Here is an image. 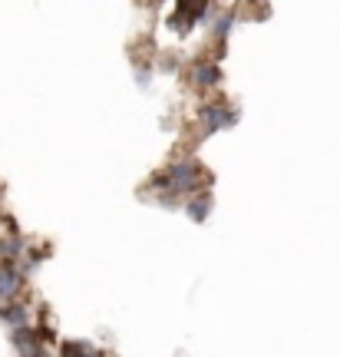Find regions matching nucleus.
<instances>
[{"label":"nucleus","mask_w":340,"mask_h":357,"mask_svg":"<svg viewBox=\"0 0 340 357\" xmlns=\"http://www.w3.org/2000/svg\"><path fill=\"white\" fill-rule=\"evenodd\" d=\"M202 123L208 132H215V129H228V126H235L238 123V113H231L228 106H208L202 113Z\"/></svg>","instance_id":"obj_1"},{"label":"nucleus","mask_w":340,"mask_h":357,"mask_svg":"<svg viewBox=\"0 0 340 357\" xmlns=\"http://www.w3.org/2000/svg\"><path fill=\"white\" fill-rule=\"evenodd\" d=\"M195 162H178V166L169 169V189L176 192H189L192 185H195Z\"/></svg>","instance_id":"obj_2"},{"label":"nucleus","mask_w":340,"mask_h":357,"mask_svg":"<svg viewBox=\"0 0 340 357\" xmlns=\"http://www.w3.org/2000/svg\"><path fill=\"white\" fill-rule=\"evenodd\" d=\"M202 13H205V7H189V3H178V7H176V17H169V24L185 33L189 26H195L199 20H202Z\"/></svg>","instance_id":"obj_3"},{"label":"nucleus","mask_w":340,"mask_h":357,"mask_svg":"<svg viewBox=\"0 0 340 357\" xmlns=\"http://www.w3.org/2000/svg\"><path fill=\"white\" fill-rule=\"evenodd\" d=\"M60 357H102V354L93 344H86V341H66L60 347Z\"/></svg>","instance_id":"obj_4"},{"label":"nucleus","mask_w":340,"mask_h":357,"mask_svg":"<svg viewBox=\"0 0 340 357\" xmlns=\"http://www.w3.org/2000/svg\"><path fill=\"white\" fill-rule=\"evenodd\" d=\"M17 288H20V275H17L10 265H3V268H0V298H10V294H17Z\"/></svg>","instance_id":"obj_5"},{"label":"nucleus","mask_w":340,"mask_h":357,"mask_svg":"<svg viewBox=\"0 0 340 357\" xmlns=\"http://www.w3.org/2000/svg\"><path fill=\"white\" fill-rule=\"evenodd\" d=\"M185 212H189V218H195V222H205L208 212H212V195H199V199H192V202L185 205Z\"/></svg>","instance_id":"obj_6"},{"label":"nucleus","mask_w":340,"mask_h":357,"mask_svg":"<svg viewBox=\"0 0 340 357\" xmlns=\"http://www.w3.org/2000/svg\"><path fill=\"white\" fill-rule=\"evenodd\" d=\"M218 77H222V73H218V66H212V63H205L195 70V83H199V86H215Z\"/></svg>","instance_id":"obj_7"},{"label":"nucleus","mask_w":340,"mask_h":357,"mask_svg":"<svg viewBox=\"0 0 340 357\" xmlns=\"http://www.w3.org/2000/svg\"><path fill=\"white\" fill-rule=\"evenodd\" d=\"M0 321H7V324H13V328H20L26 321V307L24 305H10L7 311H0Z\"/></svg>","instance_id":"obj_8"},{"label":"nucleus","mask_w":340,"mask_h":357,"mask_svg":"<svg viewBox=\"0 0 340 357\" xmlns=\"http://www.w3.org/2000/svg\"><path fill=\"white\" fill-rule=\"evenodd\" d=\"M231 24H235V17H231V13H225V17H222V24L215 26V30H218V33H222V37H225L228 30H231Z\"/></svg>","instance_id":"obj_9"}]
</instances>
